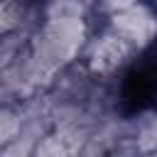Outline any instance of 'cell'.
Listing matches in <instances>:
<instances>
[{
    "label": "cell",
    "instance_id": "obj_1",
    "mask_svg": "<svg viewBox=\"0 0 157 157\" xmlns=\"http://www.w3.org/2000/svg\"><path fill=\"white\" fill-rule=\"evenodd\" d=\"M130 83H135L130 98H135L137 108L157 103V47L137 61L135 71L130 74Z\"/></svg>",
    "mask_w": 157,
    "mask_h": 157
}]
</instances>
